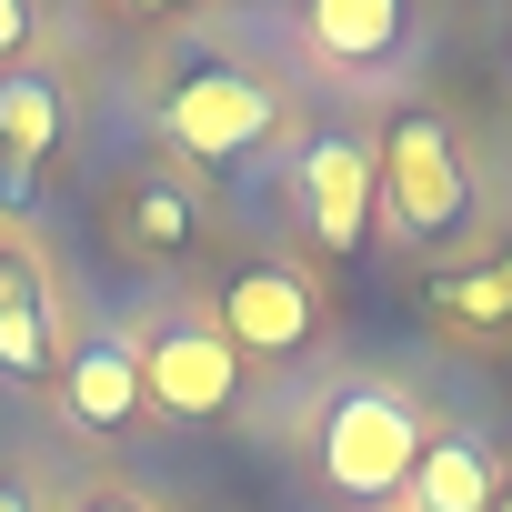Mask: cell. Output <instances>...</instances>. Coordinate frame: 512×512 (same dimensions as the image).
<instances>
[{
  "label": "cell",
  "mask_w": 512,
  "mask_h": 512,
  "mask_svg": "<svg viewBox=\"0 0 512 512\" xmlns=\"http://www.w3.org/2000/svg\"><path fill=\"white\" fill-rule=\"evenodd\" d=\"M442 322H462V332H502V322H512V251L482 262V272H452V282H442Z\"/></svg>",
  "instance_id": "13"
},
{
  "label": "cell",
  "mask_w": 512,
  "mask_h": 512,
  "mask_svg": "<svg viewBox=\"0 0 512 512\" xmlns=\"http://www.w3.org/2000/svg\"><path fill=\"white\" fill-rule=\"evenodd\" d=\"M61 362V312L41 262H0V382H51Z\"/></svg>",
  "instance_id": "10"
},
{
  "label": "cell",
  "mask_w": 512,
  "mask_h": 512,
  "mask_svg": "<svg viewBox=\"0 0 512 512\" xmlns=\"http://www.w3.org/2000/svg\"><path fill=\"white\" fill-rule=\"evenodd\" d=\"M81 512H141V502H131V492H91Z\"/></svg>",
  "instance_id": "15"
},
{
  "label": "cell",
  "mask_w": 512,
  "mask_h": 512,
  "mask_svg": "<svg viewBox=\"0 0 512 512\" xmlns=\"http://www.w3.org/2000/svg\"><path fill=\"white\" fill-rule=\"evenodd\" d=\"M422 442H432L422 392H412V382H392V372H352V382L322 402L312 462H322V482H332L342 502H382V512H392V492L412 482Z\"/></svg>",
  "instance_id": "1"
},
{
  "label": "cell",
  "mask_w": 512,
  "mask_h": 512,
  "mask_svg": "<svg viewBox=\"0 0 512 512\" xmlns=\"http://www.w3.org/2000/svg\"><path fill=\"white\" fill-rule=\"evenodd\" d=\"M0 512H31V492H11V482H0Z\"/></svg>",
  "instance_id": "16"
},
{
  "label": "cell",
  "mask_w": 512,
  "mask_h": 512,
  "mask_svg": "<svg viewBox=\"0 0 512 512\" xmlns=\"http://www.w3.org/2000/svg\"><path fill=\"white\" fill-rule=\"evenodd\" d=\"M492 512H512V472H502V502H492Z\"/></svg>",
  "instance_id": "17"
},
{
  "label": "cell",
  "mask_w": 512,
  "mask_h": 512,
  "mask_svg": "<svg viewBox=\"0 0 512 512\" xmlns=\"http://www.w3.org/2000/svg\"><path fill=\"white\" fill-rule=\"evenodd\" d=\"M61 121H71V91L51 71H0V181H31L51 161Z\"/></svg>",
  "instance_id": "11"
},
{
  "label": "cell",
  "mask_w": 512,
  "mask_h": 512,
  "mask_svg": "<svg viewBox=\"0 0 512 512\" xmlns=\"http://www.w3.org/2000/svg\"><path fill=\"white\" fill-rule=\"evenodd\" d=\"M282 81L272 71H251V61H201L161 91V141L181 161H241V151H262L282 141Z\"/></svg>",
  "instance_id": "3"
},
{
  "label": "cell",
  "mask_w": 512,
  "mask_h": 512,
  "mask_svg": "<svg viewBox=\"0 0 512 512\" xmlns=\"http://www.w3.org/2000/svg\"><path fill=\"white\" fill-rule=\"evenodd\" d=\"M211 322H221V342L241 362H302V342L322 332V282L302 262H282V251H262V262H241L221 282Z\"/></svg>",
  "instance_id": "5"
},
{
  "label": "cell",
  "mask_w": 512,
  "mask_h": 512,
  "mask_svg": "<svg viewBox=\"0 0 512 512\" xmlns=\"http://www.w3.org/2000/svg\"><path fill=\"white\" fill-rule=\"evenodd\" d=\"M31 51H41V11L31 0H0V71H31Z\"/></svg>",
  "instance_id": "14"
},
{
  "label": "cell",
  "mask_w": 512,
  "mask_h": 512,
  "mask_svg": "<svg viewBox=\"0 0 512 512\" xmlns=\"http://www.w3.org/2000/svg\"><path fill=\"white\" fill-rule=\"evenodd\" d=\"M121 231H131V251H191V241H201V201H191L181 181L141 171L131 201H121Z\"/></svg>",
  "instance_id": "12"
},
{
  "label": "cell",
  "mask_w": 512,
  "mask_h": 512,
  "mask_svg": "<svg viewBox=\"0 0 512 512\" xmlns=\"http://www.w3.org/2000/svg\"><path fill=\"white\" fill-rule=\"evenodd\" d=\"M492 502H502V462L472 432H432L412 482L392 492V512H492Z\"/></svg>",
  "instance_id": "9"
},
{
  "label": "cell",
  "mask_w": 512,
  "mask_h": 512,
  "mask_svg": "<svg viewBox=\"0 0 512 512\" xmlns=\"http://www.w3.org/2000/svg\"><path fill=\"white\" fill-rule=\"evenodd\" d=\"M131 352H141V402H151V412H171V422H221V412L241 402V352L221 342L211 302L141 322V332H131Z\"/></svg>",
  "instance_id": "4"
},
{
  "label": "cell",
  "mask_w": 512,
  "mask_h": 512,
  "mask_svg": "<svg viewBox=\"0 0 512 512\" xmlns=\"http://www.w3.org/2000/svg\"><path fill=\"white\" fill-rule=\"evenodd\" d=\"M372 221L402 241V251H432L472 221V161H462V131L442 111H402L382 141H372Z\"/></svg>",
  "instance_id": "2"
},
{
  "label": "cell",
  "mask_w": 512,
  "mask_h": 512,
  "mask_svg": "<svg viewBox=\"0 0 512 512\" xmlns=\"http://www.w3.org/2000/svg\"><path fill=\"white\" fill-rule=\"evenodd\" d=\"M402 31H412L402 0H312L302 11V61H322L332 81H362V71H382L402 51Z\"/></svg>",
  "instance_id": "8"
},
{
  "label": "cell",
  "mask_w": 512,
  "mask_h": 512,
  "mask_svg": "<svg viewBox=\"0 0 512 512\" xmlns=\"http://www.w3.org/2000/svg\"><path fill=\"white\" fill-rule=\"evenodd\" d=\"M292 211H302V231H312L322 251H362V231H372V141H362V131L302 141V161H292Z\"/></svg>",
  "instance_id": "6"
},
{
  "label": "cell",
  "mask_w": 512,
  "mask_h": 512,
  "mask_svg": "<svg viewBox=\"0 0 512 512\" xmlns=\"http://www.w3.org/2000/svg\"><path fill=\"white\" fill-rule=\"evenodd\" d=\"M51 382H61V422L71 432H121V422H141V352H131V332L121 322H91V332H61V362H51Z\"/></svg>",
  "instance_id": "7"
}]
</instances>
